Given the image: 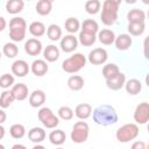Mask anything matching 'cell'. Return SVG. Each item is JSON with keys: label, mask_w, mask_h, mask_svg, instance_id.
<instances>
[{"label": "cell", "mask_w": 149, "mask_h": 149, "mask_svg": "<svg viewBox=\"0 0 149 149\" xmlns=\"http://www.w3.org/2000/svg\"><path fill=\"white\" fill-rule=\"evenodd\" d=\"M92 115H93V121L100 126L114 125L118 122V119H119L115 108L111 105H107V104H104V105L95 107L93 109Z\"/></svg>", "instance_id": "1"}, {"label": "cell", "mask_w": 149, "mask_h": 149, "mask_svg": "<svg viewBox=\"0 0 149 149\" xmlns=\"http://www.w3.org/2000/svg\"><path fill=\"white\" fill-rule=\"evenodd\" d=\"M120 0H106L102 3L100 20L105 26H112L118 20Z\"/></svg>", "instance_id": "2"}, {"label": "cell", "mask_w": 149, "mask_h": 149, "mask_svg": "<svg viewBox=\"0 0 149 149\" xmlns=\"http://www.w3.org/2000/svg\"><path fill=\"white\" fill-rule=\"evenodd\" d=\"M27 22L23 17H13L9 21V37L13 42H21L26 37Z\"/></svg>", "instance_id": "3"}, {"label": "cell", "mask_w": 149, "mask_h": 149, "mask_svg": "<svg viewBox=\"0 0 149 149\" xmlns=\"http://www.w3.org/2000/svg\"><path fill=\"white\" fill-rule=\"evenodd\" d=\"M85 65H86V57L83 54L77 52L71 57L66 58L65 61H63L62 69L66 73H76L80 71Z\"/></svg>", "instance_id": "4"}, {"label": "cell", "mask_w": 149, "mask_h": 149, "mask_svg": "<svg viewBox=\"0 0 149 149\" xmlns=\"http://www.w3.org/2000/svg\"><path fill=\"white\" fill-rule=\"evenodd\" d=\"M139 127L136 123H126L123 126H121L120 128H118L116 133H115V137L119 142L121 143H127L134 139L137 137L139 135Z\"/></svg>", "instance_id": "5"}, {"label": "cell", "mask_w": 149, "mask_h": 149, "mask_svg": "<svg viewBox=\"0 0 149 149\" xmlns=\"http://www.w3.org/2000/svg\"><path fill=\"white\" fill-rule=\"evenodd\" d=\"M90 127L85 121H78L73 125L71 130V140L74 143H84L87 141Z\"/></svg>", "instance_id": "6"}, {"label": "cell", "mask_w": 149, "mask_h": 149, "mask_svg": "<svg viewBox=\"0 0 149 149\" xmlns=\"http://www.w3.org/2000/svg\"><path fill=\"white\" fill-rule=\"evenodd\" d=\"M38 120L42 122V125L49 129H52V128H56L59 123V119L58 116H56L52 111L48 107H42L40 111H38Z\"/></svg>", "instance_id": "7"}, {"label": "cell", "mask_w": 149, "mask_h": 149, "mask_svg": "<svg viewBox=\"0 0 149 149\" xmlns=\"http://www.w3.org/2000/svg\"><path fill=\"white\" fill-rule=\"evenodd\" d=\"M134 120L136 123L144 125L149 121V102H140L134 111Z\"/></svg>", "instance_id": "8"}, {"label": "cell", "mask_w": 149, "mask_h": 149, "mask_svg": "<svg viewBox=\"0 0 149 149\" xmlns=\"http://www.w3.org/2000/svg\"><path fill=\"white\" fill-rule=\"evenodd\" d=\"M108 58V55H107V51L102 48H95L93 50L90 51L88 56H87V59L91 64L93 65H100V64H104Z\"/></svg>", "instance_id": "9"}, {"label": "cell", "mask_w": 149, "mask_h": 149, "mask_svg": "<svg viewBox=\"0 0 149 149\" xmlns=\"http://www.w3.org/2000/svg\"><path fill=\"white\" fill-rule=\"evenodd\" d=\"M78 42L79 41L74 35H72V34L65 35L61 40V49L64 52H72V51H74L77 49Z\"/></svg>", "instance_id": "10"}, {"label": "cell", "mask_w": 149, "mask_h": 149, "mask_svg": "<svg viewBox=\"0 0 149 149\" xmlns=\"http://www.w3.org/2000/svg\"><path fill=\"white\" fill-rule=\"evenodd\" d=\"M24 51L29 56H37L42 51V43L37 38H29L24 43Z\"/></svg>", "instance_id": "11"}, {"label": "cell", "mask_w": 149, "mask_h": 149, "mask_svg": "<svg viewBox=\"0 0 149 149\" xmlns=\"http://www.w3.org/2000/svg\"><path fill=\"white\" fill-rule=\"evenodd\" d=\"M29 70L30 69H29L28 63L26 61H23V59H16L12 64V72L16 77H24V76H27Z\"/></svg>", "instance_id": "12"}, {"label": "cell", "mask_w": 149, "mask_h": 149, "mask_svg": "<svg viewBox=\"0 0 149 149\" xmlns=\"http://www.w3.org/2000/svg\"><path fill=\"white\" fill-rule=\"evenodd\" d=\"M49 70V66L44 59H35L31 63L30 71L36 76V77H42L44 76Z\"/></svg>", "instance_id": "13"}, {"label": "cell", "mask_w": 149, "mask_h": 149, "mask_svg": "<svg viewBox=\"0 0 149 149\" xmlns=\"http://www.w3.org/2000/svg\"><path fill=\"white\" fill-rule=\"evenodd\" d=\"M45 102V93L42 90H35L29 95V105L31 107H41Z\"/></svg>", "instance_id": "14"}, {"label": "cell", "mask_w": 149, "mask_h": 149, "mask_svg": "<svg viewBox=\"0 0 149 149\" xmlns=\"http://www.w3.org/2000/svg\"><path fill=\"white\" fill-rule=\"evenodd\" d=\"M115 48L120 51H125L127 49H129V47L133 43V40L130 37L129 34H120L116 38H115Z\"/></svg>", "instance_id": "15"}, {"label": "cell", "mask_w": 149, "mask_h": 149, "mask_svg": "<svg viewBox=\"0 0 149 149\" xmlns=\"http://www.w3.org/2000/svg\"><path fill=\"white\" fill-rule=\"evenodd\" d=\"M92 107L90 104H86V102H83V104H79L77 105L76 109H74V114L78 119L80 120H86L88 119L91 115H92Z\"/></svg>", "instance_id": "16"}, {"label": "cell", "mask_w": 149, "mask_h": 149, "mask_svg": "<svg viewBox=\"0 0 149 149\" xmlns=\"http://www.w3.org/2000/svg\"><path fill=\"white\" fill-rule=\"evenodd\" d=\"M126 84V74L120 72V74L113 79H109V80H106V85L109 90L112 91H118L120 88H122Z\"/></svg>", "instance_id": "17"}, {"label": "cell", "mask_w": 149, "mask_h": 149, "mask_svg": "<svg viewBox=\"0 0 149 149\" xmlns=\"http://www.w3.org/2000/svg\"><path fill=\"white\" fill-rule=\"evenodd\" d=\"M12 93L14 95V98L16 100H24L27 97H28V86L23 83H19V84H15L13 87H12Z\"/></svg>", "instance_id": "18"}, {"label": "cell", "mask_w": 149, "mask_h": 149, "mask_svg": "<svg viewBox=\"0 0 149 149\" xmlns=\"http://www.w3.org/2000/svg\"><path fill=\"white\" fill-rule=\"evenodd\" d=\"M43 57L47 62H50V63L56 62L59 58V49L54 44L47 45L45 49L43 50Z\"/></svg>", "instance_id": "19"}, {"label": "cell", "mask_w": 149, "mask_h": 149, "mask_svg": "<svg viewBox=\"0 0 149 149\" xmlns=\"http://www.w3.org/2000/svg\"><path fill=\"white\" fill-rule=\"evenodd\" d=\"M120 74V69L116 64L114 63H109V64H106L104 68H102V76L106 80H109V79H113L115 77H118Z\"/></svg>", "instance_id": "20"}, {"label": "cell", "mask_w": 149, "mask_h": 149, "mask_svg": "<svg viewBox=\"0 0 149 149\" xmlns=\"http://www.w3.org/2000/svg\"><path fill=\"white\" fill-rule=\"evenodd\" d=\"M125 88H126L127 93H129V94H132V95H136V94H139V93L141 92V90H142V84H141V81H140L139 79L132 78V79H129V80L126 81Z\"/></svg>", "instance_id": "21"}, {"label": "cell", "mask_w": 149, "mask_h": 149, "mask_svg": "<svg viewBox=\"0 0 149 149\" xmlns=\"http://www.w3.org/2000/svg\"><path fill=\"white\" fill-rule=\"evenodd\" d=\"M98 38H99V41H100L102 44H105V45H111L112 43L115 42V38H116V37H115V34H114L113 30H111V29H102V30L99 31Z\"/></svg>", "instance_id": "22"}, {"label": "cell", "mask_w": 149, "mask_h": 149, "mask_svg": "<svg viewBox=\"0 0 149 149\" xmlns=\"http://www.w3.org/2000/svg\"><path fill=\"white\" fill-rule=\"evenodd\" d=\"M28 137L34 143H41L45 139V130L41 127H34L28 132Z\"/></svg>", "instance_id": "23"}, {"label": "cell", "mask_w": 149, "mask_h": 149, "mask_svg": "<svg viewBox=\"0 0 149 149\" xmlns=\"http://www.w3.org/2000/svg\"><path fill=\"white\" fill-rule=\"evenodd\" d=\"M35 9H36V13L42 16L49 15L52 9V2L50 0H40V1H37Z\"/></svg>", "instance_id": "24"}, {"label": "cell", "mask_w": 149, "mask_h": 149, "mask_svg": "<svg viewBox=\"0 0 149 149\" xmlns=\"http://www.w3.org/2000/svg\"><path fill=\"white\" fill-rule=\"evenodd\" d=\"M127 20H128L129 23H133V22H144L146 13L142 9H139V8L130 9L127 13Z\"/></svg>", "instance_id": "25"}, {"label": "cell", "mask_w": 149, "mask_h": 149, "mask_svg": "<svg viewBox=\"0 0 149 149\" xmlns=\"http://www.w3.org/2000/svg\"><path fill=\"white\" fill-rule=\"evenodd\" d=\"M24 7V2L22 0H9L6 2V10L9 14H17L22 12Z\"/></svg>", "instance_id": "26"}, {"label": "cell", "mask_w": 149, "mask_h": 149, "mask_svg": "<svg viewBox=\"0 0 149 149\" xmlns=\"http://www.w3.org/2000/svg\"><path fill=\"white\" fill-rule=\"evenodd\" d=\"M81 31L95 35V34L99 31V24H98V22L94 21L93 19L84 20L83 23H81Z\"/></svg>", "instance_id": "27"}, {"label": "cell", "mask_w": 149, "mask_h": 149, "mask_svg": "<svg viewBox=\"0 0 149 149\" xmlns=\"http://www.w3.org/2000/svg\"><path fill=\"white\" fill-rule=\"evenodd\" d=\"M49 140L52 144L55 146H61L65 142L66 140V135L65 133L62 130V129H56V130H52L50 134H49Z\"/></svg>", "instance_id": "28"}, {"label": "cell", "mask_w": 149, "mask_h": 149, "mask_svg": "<svg viewBox=\"0 0 149 149\" xmlns=\"http://www.w3.org/2000/svg\"><path fill=\"white\" fill-rule=\"evenodd\" d=\"M68 86L70 90L72 91H79L84 87V79L81 76L78 74H73L71 77H69L68 79Z\"/></svg>", "instance_id": "29"}, {"label": "cell", "mask_w": 149, "mask_h": 149, "mask_svg": "<svg viewBox=\"0 0 149 149\" xmlns=\"http://www.w3.org/2000/svg\"><path fill=\"white\" fill-rule=\"evenodd\" d=\"M29 33L35 37L43 36L45 34V26L40 21H34L29 24Z\"/></svg>", "instance_id": "30"}, {"label": "cell", "mask_w": 149, "mask_h": 149, "mask_svg": "<svg viewBox=\"0 0 149 149\" xmlns=\"http://www.w3.org/2000/svg\"><path fill=\"white\" fill-rule=\"evenodd\" d=\"M128 33L133 36H140L144 33L146 30V24L144 22H133V23H128Z\"/></svg>", "instance_id": "31"}, {"label": "cell", "mask_w": 149, "mask_h": 149, "mask_svg": "<svg viewBox=\"0 0 149 149\" xmlns=\"http://www.w3.org/2000/svg\"><path fill=\"white\" fill-rule=\"evenodd\" d=\"M97 40V36L93 35V34H88V33H84V31H80L79 33V36H78V41L81 45L84 47H91L94 44Z\"/></svg>", "instance_id": "32"}, {"label": "cell", "mask_w": 149, "mask_h": 149, "mask_svg": "<svg viewBox=\"0 0 149 149\" xmlns=\"http://www.w3.org/2000/svg\"><path fill=\"white\" fill-rule=\"evenodd\" d=\"M47 35L51 41H58L62 37V28L57 24H50L47 29Z\"/></svg>", "instance_id": "33"}, {"label": "cell", "mask_w": 149, "mask_h": 149, "mask_svg": "<svg viewBox=\"0 0 149 149\" xmlns=\"http://www.w3.org/2000/svg\"><path fill=\"white\" fill-rule=\"evenodd\" d=\"M9 134L13 139H22L26 134V128L21 123H14L9 128Z\"/></svg>", "instance_id": "34"}, {"label": "cell", "mask_w": 149, "mask_h": 149, "mask_svg": "<svg viewBox=\"0 0 149 149\" xmlns=\"http://www.w3.org/2000/svg\"><path fill=\"white\" fill-rule=\"evenodd\" d=\"M2 52H3V55H5L6 57H8V58H14V57L19 54V48L16 47L15 43L8 42V43H6V44L2 47Z\"/></svg>", "instance_id": "35"}, {"label": "cell", "mask_w": 149, "mask_h": 149, "mask_svg": "<svg viewBox=\"0 0 149 149\" xmlns=\"http://www.w3.org/2000/svg\"><path fill=\"white\" fill-rule=\"evenodd\" d=\"M14 100H15V98H14L12 91H3L1 93V97H0V106H1V108L3 109V108L9 107Z\"/></svg>", "instance_id": "36"}, {"label": "cell", "mask_w": 149, "mask_h": 149, "mask_svg": "<svg viewBox=\"0 0 149 149\" xmlns=\"http://www.w3.org/2000/svg\"><path fill=\"white\" fill-rule=\"evenodd\" d=\"M64 26H65V29H66L70 34H74V33H77V31L79 30V28H80V22H79L78 19H76V17H69V19H66Z\"/></svg>", "instance_id": "37"}, {"label": "cell", "mask_w": 149, "mask_h": 149, "mask_svg": "<svg viewBox=\"0 0 149 149\" xmlns=\"http://www.w3.org/2000/svg\"><path fill=\"white\" fill-rule=\"evenodd\" d=\"M101 8V2L99 0H88L85 2V10L88 14H97Z\"/></svg>", "instance_id": "38"}, {"label": "cell", "mask_w": 149, "mask_h": 149, "mask_svg": "<svg viewBox=\"0 0 149 149\" xmlns=\"http://www.w3.org/2000/svg\"><path fill=\"white\" fill-rule=\"evenodd\" d=\"M73 115H74V113H73V111H72L69 106H62V107H59V109H58V116H59L61 119L65 120V121L71 120V119L73 118Z\"/></svg>", "instance_id": "39"}, {"label": "cell", "mask_w": 149, "mask_h": 149, "mask_svg": "<svg viewBox=\"0 0 149 149\" xmlns=\"http://www.w3.org/2000/svg\"><path fill=\"white\" fill-rule=\"evenodd\" d=\"M14 77L9 73H3L0 78V86L2 88H8L10 86H14Z\"/></svg>", "instance_id": "40"}, {"label": "cell", "mask_w": 149, "mask_h": 149, "mask_svg": "<svg viewBox=\"0 0 149 149\" xmlns=\"http://www.w3.org/2000/svg\"><path fill=\"white\" fill-rule=\"evenodd\" d=\"M143 55H144V58L149 61V35L143 41Z\"/></svg>", "instance_id": "41"}, {"label": "cell", "mask_w": 149, "mask_h": 149, "mask_svg": "<svg viewBox=\"0 0 149 149\" xmlns=\"http://www.w3.org/2000/svg\"><path fill=\"white\" fill-rule=\"evenodd\" d=\"M130 149H147V146H146V143L143 141H135L132 144Z\"/></svg>", "instance_id": "42"}, {"label": "cell", "mask_w": 149, "mask_h": 149, "mask_svg": "<svg viewBox=\"0 0 149 149\" xmlns=\"http://www.w3.org/2000/svg\"><path fill=\"white\" fill-rule=\"evenodd\" d=\"M6 28V21H5V17H0V30L2 31L3 29Z\"/></svg>", "instance_id": "43"}, {"label": "cell", "mask_w": 149, "mask_h": 149, "mask_svg": "<svg viewBox=\"0 0 149 149\" xmlns=\"http://www.w3.org/2000/svg\"><path fill=\"white\" fill-rule=\"evenodd\" d=\"M0 115H1L0 122H1V123H3V122L6 121V113H5V111H3V109H1V111H0Z\"/></svg>", "instance_id": "44"}, {"label": "cell", "mask_w": 149, "mask_h": 149, "mask_svg": "<svg viewBox=\"0 0 149 149\" xmlns=\"http://www.w3.org/2000/svg\"><path fill=\"white\" fill-rule=\"evenodd\" d=\"M12 149H27L23 144H14L13 147H12Z\"/></svg>", "instance_id": "45"}, {"label": "cell", "mask_w": 149, "mask_h": 149, "mask_svg": "<svg viewBox=\"0 0 149 149\" xmlns=\"http://www.w3.org/2000/svg\"><path fill=\"white\" fill-rule=\"evenodd\" d=\"M33 149H45V148L43 146H41V144H36V146H34Z\"/></svg>", "instance_id": "46"}, {"label": "cell", "mask_w": 149, "mask_h": 149, "mask_svg": "<svg viewBox=\"0 0 149 149\" xmlns=\"http://www.w3.org/2000/svg\"><path fill=\"white\" fill-rule=\"evenodd\" d=\"M0 130H1V135H0V137L2 139V137H3V135H5V128L1 126V127H0Z\"/></svg>", "instance_id": "47"}, {"label": "cell", "mask_w": 149, "mask_h": 149, "mask_svg": "<svg viewBox=\"0 0 149 149\" xmlns=\"http://www.w3.org/2000/svg\"><path fill=\"white\" fill-rule=\"evenodd\" d=\"M146 84H147V86L149 87V73L146 76Z\"/></svg>", "instance_id": "48"}, {"label": "cell", "mask_w": 149, "mask_h": 149, "mask_svg": "<svg viewBox=\"0 0 149 149\" xmlns=\"http://www.w3.org/2000/svg\"><path fill=\"white\" fill-rule=\"evenodd\" d=\"M0 149H5V147H3V144H0Z\"/></svg>", "instance_id": "49"}, {"label": "cell", "mask_w": 149, "mask_h": 149, "mask_svg": "<svg viewBox=\"0 0 149 149\" xmlns=\"http://www.w3.org/2000/svg\"><path fill=\"white\" fill-rule=\"evenodd\" d=\"M143 2H144V3H149V1H148V0H144Z\"/></svg>", "instance_id": "50"}, {"label": "cell", "mask_w": 149, "mask_h": 149, "mask_svg": "<svg viewBox=\"0 0 149 149\" xmlns=\"http://www.w3.org/2000/svg\"><path fill=\"white\" fill-rule=\"evenodd\" d=\"M147 129H148V132H149V123H148V126H147Z\"/></svg>", "instance_id": "51"}, {"label": "cell", "mask_w": 149, "mask_h": 149, "mask_svg": "<svg viewBox=\"0 0 149 149\" xmlns=\"http://www.w3.org/2000/svg\"><path fill=\"white\" fill-rule=\"evenodd\" d=\"M147 149H149V142H148V146H147Z\"/></svg>", "instance_id": "52"}, {"label": "cell", "mask_w": 149, "mask_h": 149, "mask_svg": "<svg viewBox=\"0 0 149 149\" xmlns=\"http://www.w3.org/2000/svg\"><path fill=\"white\" fill-rule=\"evenodd\" d=\"M148 19H149V10H148Z\"/></svg>", "instance_id": "53"}, {"label": "cell", "mask_w": 149, "mask_h": 149, "mask_svg": "<svg viewBox=\"0 0 149 149\" xmlns=\"http://www.w3.org/2000/svg\"><path fill=\"white\" fill-rule=\"evenodd\" d=\"M56 149H63V148H56Z\"/></svg>", "instance_id": "54"}]
</instances>
